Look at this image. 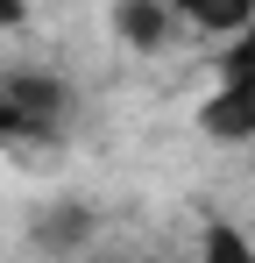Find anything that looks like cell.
<instances>
[{
	"label": "cell",
	"mask_w": 255,
	"mask_h": 263,
	"mask_svg": "<svg viewBox=\"0 0 255 263\" xmlns=\"http://www.w3.org/2000/svg\"><path fill=\"white\" fill-rule=\"evenodd\" d=\"M199 128H206L213 142H248V135H255V86H220V92H206Z\"/></svg>",
	"instance_id": "cell-1"
},
{
	"label": "cell",
	"mask_w": 255,
	"mask_h": 263,
	"mask_svg": "<svg viewBox=\"0 0 255 263\" xmlns=\"http://www.w3.org/2000/svg\"><path fill=\"white\" fill-rule=\"evenodd\" d=\"M114 29H121V43L156 50V43L170 36V14L156 7V0H121V7H114Z\"/></svg>",
	"instance_id": "cell-2"
},
{
	"label": "cell",
	"mask_w": 255,
	"mask_h": 263,
	"mask_svg": "<svg viewBox=\"0 0 255 263\" xmlns=\"http://www.w3.org/2000/svg\"><path fill=\"white\" fill-rule=\"evenodd\" d=\"M199 263H255L248 235L234 228V220H206V235H199Z\"/></svg>",
	"instance_id": "cell-3"
},
{
	"label": "cell",
	"mask_w": 255,
	"mask_h": 263,
	"mask_svg": "<svg viewBox=\"0 0 255 263\" xmlns=\"http://www.w3.org/2000/svg\"><path fill=\"white\" fill-rule=\"evenodd\" d=\"M184 22H192V29H206V36H227V43H234V36L255 22V7H248V0H234V7H206V0H192V7H184Z\"/></svg>",
	"instance_id": "cell-4"
},
{
	"label": "cell",
	"mask_w": 255,
	"mask_h": 263,
	"mask_svg": "<svg viewBox=\"0 0 255 263\" xmlns=\"http://www.w3.org/2000/svg\"><path fill=\"white\" fill-rule=\"evenodd\" d=\"M85 235H92V214L85 206H50L42 214V249H78Z\"/></svg>",
	"instance_id": "cell-5"
},
{
	"label": "cell",
	"mask_w": 255,
	"mask_h": 263,
	"mask_svg": "<svg viewBox=\"0 0 255 263\" xmlns=\"http://www.w3.org/2000/svg\"><path fill=\"white\" fill-rule=\"evenodd\" d=\"M220 86H255V22L220 50Z\"/></svg>",
	"instance_id": "cell-6"
},
{
	"label": "cell",
	"mask_w": 255,
	"mask_h": 263,
	"mask_svg": "<svg viewBox=\"0 0 255 263\" xmlns=\"http://www.w3.org/2000/svg\"><path fill=\"white\" fill-rule=\"evenodd\" d=\"M22 22H29V14H22L14 0H0V36H7V29H22Z\"/></svg>",
	"instance_id": "cell-7"
}]
</instances>
